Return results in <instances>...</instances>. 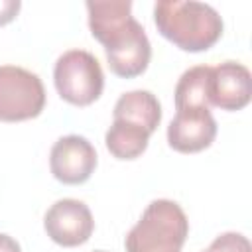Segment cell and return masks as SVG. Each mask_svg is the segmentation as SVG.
Masks as SVG:
<instances>
[{"instance_id":"cell-8","label":"cell","mask_w":252,"mask_h":252,"mask_svg":"<svg viewBox=\"0 0 252 252\" xmlns=\"http://www.w3.org/2000/svg\"><path fill=\"white\" fill-rule=\"evenodd\" d=\"M45 234L63 248H75L85 244L93 230L94 219L91 209L79 199L55 201L43 217Z\"/></svg>"},{"instance_id":"cell-3","label":"cell","mask_w":252,"mask_h":252,"mask_svg":"<svg viewBox=\"0 0 252 252\" xmlns=\"http://www.w3.org/2000/svg\"><path fill=\"white\" fill-rule=\"evenodd\" d=\"M189 234V220L179 203L152 201L124 238L126 252H181Z\"/></svg>"},{"instance_id":"cell-1","label":"cell","mask_w":252,"mask_h":252,"mask_svg":"<svg viewBox=\"0 0 252 252\" xmlns=\"http://www.w3.org/2000/svg\"><path fill=\"white\" fill-rule=\"evenodd\" d=\"M89 30L104 47L108 69L122 79L142 75L152 59L146 30L132 16V2H87Z\"/></svg>"},{"instance_id":"cell-4","label":"cell","mask_w":252,"mask_h":252,"mask_svg":"<svg viewBox=\"0 0 252 252\" xmlns=\"http://www.w3.org/2000/svg\"><path fill=\"white\" fill-rule=\"evenodd\" d=\"M53 83L65 102L73 106H89L102 94L104 73L93 53L85 49H69L55 61Z\"/></svg>"},{"instance_id":"cell-14","label":"cell","mask_w":252,"mask_h":252,"mask_svg":"<svg viewBox=\"0 0 252 252\" xmlns=\"http://www.w3.org/2000/svg\"><path fill=\"white\" fill-rule=\"evenodd\" d=\"M0 252H22V248L10 234L0 232Z\"/></svg>"},{"instance_id":"cell-6","label":"cell","mask_w":252,"mask_h":252,"mask_svg":"<svg viewBox=\"0 0 252 252\" xmlns=\"http://www.w3.org/2000/svg\"><path fill=\"white\" fill-rule=\"evenodd\" d=\"M217 120L205 104H177L167 126V144L179 154L207 150L217 138Z\"/></svg>"},{"instance_id":"cell-13","label":"cell","mask_w":252,"mask_h":252,"mask_svg":"<svg viewBox=\"0 0 252 252\" xmlns=\"http://www.w3.org/2000/svg\"><path fill=\"white\" fill-rule=\"evenodd\" d=\"M20 8V0H0V26H6L12 20H16Z\"/></svg>"},{"instance_id":"cell-7","label":"cell","mask_w":252,"mask_h":252,"mask_svg":"<svg viewBox=\"0 0 252 252\" xmlns=\"http://www.w3.org/2000/svg\"><path fill=\"white\" fill-rule=\"evenodd\" d=\"M94 146L79 134L61 136L49 152L51 175L63 185H81L91 179L96 169Z\"/></svg>"},{"instance_id":"cell-10","label":"cell","mask_w":252,"mask_h":252,"mask_svg":"<svg viewBox=\"0 0 252 252\" xmlns=\"http://www.w3.org/2000/svg\"><path fill=\"white\" fill-rule=\"evenodd\" d=\"M112 118L132 122L154 134L161 122V104L158 96L150 91H130L120 94V98L116 100Z\"/></svg>"},{"instance_id":"cell-2","label":"cell","mask_w":252,"mask_h":252,"mask_svg":"<svg viewBox=\"0 0 252 252\" xmlns=\"http://www.w3.org/2000/svg\"><path fill=\"white\" fill-rule=\"evenodd\" d=\"M154 24L167 41L181 51L201 53L222 37L220 14L195 0H159L154 6Z\"/></svg>"},{"instance_id":"cell-5","label":"cell","mask_w":252,"mask_h":252,"mask_svg":"<svg viewBox=\"0 0 252 252\" xmlns=\"http://www.w3.org/2000/svg\"><path fill=\"white\" fill-rule=\"evenodd\" d=\"M45 108L41 79L18 65H0V120L24 122L37 118Z\"/></svg>"},{"instance_id":"cell-11","label":"cell","mask_w":252,"mask_h":252,"mask_svg":"<svg viewBox=\"0 0 252 252\" xmlns=\"http://www.w3.org/2000/svg\"><path fill=\"white\" fill-rule=\"evenodd\" d=\"M150 136L152 134L148 130H144L142 126L112 118V124L108 126V130L104 134V144L112 158L130 161V159L140 158L146 152Z\"/></svg>"},{"instance_id":"cell-15","label":"cell","mask_w":252,"mask_h":252,"mask_svg":"<svg viewBox=\"0 0 252 252\" xmlns=\"http://www.w3.org/2000/svg\"><path fill=\"white\" fill-rule=\"evenodd\" d=\"M94 252H104V250H94Z\"/></svg>"},{"instance_id":"cell-12","label":"cell","mask_w":252,"mask_h":252,"mask_svg":"<svg viewBox=\"0 0 252 252\" xmlns=\"http://www.w3.org/2000/svg\"><path fill=\"white\" fill-rule=\"evenodd\" d=\"M203 252H252L250 240L240 232H222Z\"/></svg>"},{"instance_id":"cell-9","label":"cell","mask_w":252,"mask_h":252,"mask_svg":"<svg viewBox=\"0 0 252 252\" xmlns=\"http://www.w3.org/2000/svg\"><path fill=\"white\" fill-rule=\"evenodd\" d=\"M209 104L226 112H236L248 106L252 98V77L246 65L222 61L209 69L207 83Z\"/></svg>"}]
</instances>
